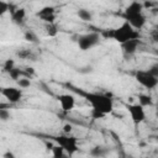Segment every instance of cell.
Listing matches in <instances>:
<instances>
[{
    "label": "cell",
    "instance_id": "7a4b0ae2",
    "mask_svg": "<svg viewBox=\"0 0 158 158\" xmlns=\"http://www.w3.org/2000/svg\"><path fill=\"white\" fill-rule=\"evenodd\" d=\"M104 36L105 37H110L112 40H115L116 42H118L120 44L127 42V41H131V40H139L141 38V35L138 31L133 30L130 23H127L126 21L116 27V28H112V30H109V31H105L104 32Z\"/></svg>",
    "mask_w": 158,
    "mask_h": 158
},
{
    "label": "cell",
    "instance_id": "30bf717a",
    "mask_svg": "<svg viewBox=\"0 0 158 158\" xmlns=\"http://www.w3.org/2000/svg\"><path fill=\"white\" fill-rule=\"evenodd\" d=\"M139 14H143V6H142V2H138V1H132L123 11V19L127 20L132 16H136V15H139Z\"/></svg>",
    "mask_w": 158,
    "mask_h": 158
},
{
    "label": "cell",
    "instance_id": "e0dca14e",
    "mask_svg": "<svg viewBox=\"0 0 158 158\" xmlns=\"http://www.w3.org/2000/svg\"><path fill=\"white\" fill-rule=\"evenodd\" d=\"M51 153H52V157L53 158H64V149L58 146V144H54L52 148H51Z\"/></svg>",
    "mask_w": 158,
    "mask_h": 158
},
{
    "label": "cell",
    "instance_id": "ba28073f",
    "mask_svg": "<svg viewBox=\"0 0 158 158\" xmlns=\"http://www.w3.org/2000/svg\"><path fill=\"white\" fill-rule=\"evenodd\" d=\"M58 102L60 105V109L63 112H70L75 106V98L72 94H60L57 96Z\"/></svg>",
    "mask_w": 158,
    "mask_h": 158
},
{
    "label": "cell",
    "instance_id": "8992f818",
    "mask_svg": "<svg viewBox=\"0 0 158 158\" xmlns=\"http://www.w3.org/2000/svg\"><path fill=\"white\" fill-rule=\"evenodd\" d=\"M126 107H127V111H128L130 117H131L133 123L138 125V123H141V122H143L146 120L144 107H142L139 104H130Z\"/></svg>",
    "mask_w": 158,
    "mask_h": 158
},
{
    "label": "cell",
    "instance_id": "5b68a950",
    "mask_svg": "<svg viewBox=\"0 0 158 158\" xmlns=\"http://www.w3.org/2000/svg\"><path fill=\"white\" fill-rule=\"evenodd\" d=\"M78 47L81 51H88L91 49L93 47L98 46L100 43V35L98 32H89L85 35H81L78 37Z\"/></svg>",
    "mask_w": 158,
    "mask_h": 158
},
{
    "label": "cell",
    "instance_id": "9a60e30c",
    "mask_svg": "<svg viewBox=\"0 0 158 158\" xmlns=\"http://www.w3.org/2000/svg\"><path fill=\"white\" fill-rule=\"evenodd\" d=\"M137 99H138V104H139L142 107L152 106V105H153V99H152V96L148 95V94H139Z\"/></svg>",
    "mask_w": 158,
    "mask_h": 158
},
{
    "label": "cell",
    "instance_id": "ac0fdd59",
    "mask_svg": "<svg viewBox=\"0 0 158 158\" xmlns=\"http://www.w3.org/2000/svg\"><path fill=\"white\" fill-rule=\"evenodd\" d=\"M46 32H47V35H48L49 37H54V36H57L58 30H57L56 23H47V25H46Z\"/></svg>",
    "mask_w": 158,
    "mask_h": 158
},
{
    "label": "cell",
    "instance_id": "d6986e66",
    "mask_svg": "<svg viewBox=\"0 0 158 158\" xmlns=\"http://www.w3.org/2000/svg\"><path fill=\"white\" fill-rule=\"evenodd\" d=\"M25 40L28 41V42H31V43H37V42H38L37 35H36L33 31H30V30L25 32Z\"/></svg>",
    "mask_w": 158,
    "mask_h": 158
},
{
    "label": "cell",
    "instance_id": "8fae6325",
    "mask_svg": "<svg viewBox=\"0 0 158 158\" xmlns=\"http://www.w3.org/2000/svg\"><path fill=\"white\" fill-rule=\"evenodd\" d=\"M126 22L130 23V26L133 30H136V31L139 32V30L146 25V16L143 14H139V15H136V16H132V17L127 19Z\"/></svg>",
    "mask_w": 158,
    "mask_h": 158
},
{
    "label": "cell",
    "instance_id": "3957f363",
    "mask_svg": "<svg viewBox=\"0 0 158 158\" xmlns=\"http://www.w3.org/2000/svg\"><path fill=\"white\" fill-rule=\"evenodd\" d=\"M52 138L69 156L74 154L78 151V141H77V137H74V136H70V135H59V136H54Z\"/></svg>",
    "mask_w": 158,
    "mask_h": 158
},
{
    "label": "cell",
    "instance_id": "6da1fadb",
    "mask_svg": "<svg viewBox=\"0 0 158 158\" xmlns=\"http://www.w3.org/2000/svg\"><path fill=\"white\" fill-rule=\"evenodd\" d=\"M79 94H81L84 96V99L91 105L93 110H96L101 114H104L105 116L107 114H110L114 110V101L110 96L101 94V93H88V91H78Z\"/></svg>",
    "mask_w": 158,
    "mask_h": 158
},
{
    "label": "cell",
    "instance_id": "484cf974",
    "mask_svg": "<svg viewBox=\"0 0 158 158\" xmlns=\"http://www.w3.org/2000/svg\"><path fill=\"white\" fill-rule=\"evenodd\" d=\"M72 131H73V126L70 123H65L63 126V135H70Z\"/></svg>",
    "mask_w": 158,
    "mask_h": 158
},
{
    "label": "cell",
    "instance_id": "7c38bea8",
    "mask_svg": "<svg viewBox=\"0 0 158 158\" xmlns=\"http://www.w3.org/2000/svg\"><path fill=\"white\" fill-rule=\"evenodd\" d=\"M11 21L17 26H22L26 22V10L23 7H17L11 14Z\"/></svg>",
    "mask_w": 158,
    "mask_h": 158
},
{
    "label": "cell",
    "instance_id": "2e32d148",
    "mask_svg": "<svg viewBox=\"0 0 158 158\" xmlns=\"http://www.w3.org/2000/svg\"><path fill=\"white\" fill-rule=\"evenodd\" d=\"M77 15H78V17H79L81 21H85V22L93 20V15H91V12H90L89 10H86V9H79L78 12H77Z\"/></svg>",
    "mask_w": 158,
    "mask_h": 158
},
{
    "label": "cell",
    "instance_id": "52a82bcc",
    "mask_svg": "<svg viewBox=\"0 0 158 158\" xmlns=\"http://www.w3.org/2000/svg\"><path fill=\"white\" fill-rule=\"evenodd\" d=\"M1 95L11 104H16L22 98V90L17 89L15 86H6L1 89Z\"/></svg>",
    "mask_w": 158,
    "mask_h": 158
},
{
    "label": "cell",
    "instance_id": "4fadbf2b",
    "mask_svg": "<svg viewBox=\"0 0 158 158\" xmlns=\"http://www.w3.org/2000/svg\"><path fill=\"white\" fill-rule=\"evenodd\" d=\"M139 40H131V41H127L125 43L121 44V48H122V52L123 54L126 56H132L133 53H136L137 51V47L139 46Z\"/></svg>",
    "mask_w": 158,
    "mask_h": 158
},
{
    "label": "cell",
    "instance_id": "603a6c76",
    "mask_svg": "<svg viewBox=\"0 0 158 158\" xmlns=\"http://www.w3.org/2000/svg\"><path fill=\"white\" fill-rule=\"evenodd\" d=\"M11 118V114L6 109H0V120L1 121H7Z\"/></svg>",
    "mask_w": 158,
    "mask_h": 158
},
{
    "label": "cell",
    "instance_id": "83f0119b",
    "mask_svg": "<svg viewBox=\"0 0 158 158\" xmlns=\"http://www.w3.org/2000/svg\"><path fill=\"white\" fill-rule=\"evenodd\" d=\"M2 158H16L15 153L11 152V151H6L4 154H2Z\"/></svg>",
    "mask_w": 158,
    "mask_h": 158
},
{
    "label": "cell",
    "instance_id": "44dd1931",
    "mask_svg": "<svg viewBox=\"0 0 158 158\" xmlns=\"http://www.w3.org/2000/svg\"><path fill=\"white\" fill-rule=\"evenodd\" d=\"M17 84H19V86H20L21 89H26V88H28V86L31 85V80H30V78L22 77V78H20V79L17 80Z\"/></svg>",
    "mask_w": 158,
    "mask_h": 158
},
{
    "label": "cell",
    "instance_id": "4316f807",
    "mask_svg": "<svg viewBox=\"0 0 158 158\" xmlns=\"http://www.w3.org/2000/svg\"><path fill=\"white\" fill-rule=\"evenodd\" d=\"M91 117L93 118H102V117H105V115L104 114H101V112H99V111H96V110H93L91 109Z\"/></svg>",
    "mask_w": 158,
    "mask_h": 158
},
{
    "label": "cell",
    "instance_id": "d4e9b609",
    "mask_svg": "<svg viewBox=\"0 0 158 158\" xmlns=\"http://www.w3.org/2000/svg\"><path fill=\"white\" fill-rule=\"evenodd\" d=\"M147 70H148L152 75H154V77H157V78H158V64H157V63H154L153 65H151Z\"/></svg>",
    "mask_w": 158,
    "mask_h": 158
},
{
    "label": "cell",
    "instance_id": "cb8c5ba5",
    "mask_svg": "<svg viewBox=\"0 0 158 158\" xmlns=\"http://www.w3.org/2000/svg\"><path fill=\"white\" fill-rule=\"evenodd\" d=\"M7 11H9V2L0 0V16L5 15Z\"/></svg>",
    "mask_w": 158,
    "mask_h": 158
},
{
    "label": "cell",
    "instance_id": "9c48e42d",
    "mask_svg": "<svg viewBox=\"0 0 158 158\" xmlns=\"http://www.w3.org/2000/svg\"><path fill=\"white\" fill-rule=\"evenodd\" d=\"M36 16L40 17L46 23H54L56 19V9L53 6H43L41 10L36 12Z\"/></svg>",
    "mask_w": 158,
    "mask_h": 158
},
{
    "label": "cell",
    "instance_id": "277c9868",
    "mask_svg": "<svg viewBox=\"0 0 158 158\" xmlns=\"http://www.w3.org/2000/svg\"><path fill=\"white\" fill-rule=\"evenodd\" d=\"M135 79L139 85L148 90H152L158 85V78L152 75L148 70H137L135 73Z\"/></svg>",
    "mask_w": 158,
    "mask_h": 158
},
{
    "label": "cell",
    "instance_id": "7402d4cb",
    "mask_svg": "<svg viewBox=\"0 0 158 158\" xmlns=\"http://www.w3.org/2000/svg\"><path fill=\"white\" fill-rule=\"evenodd\" d=\"M30 56H31V51L27 48H22L17 52V57H20L21 59H27V58H30Z\"/></svg>",
    "mask_w": 158,
    "mask_h": 158
},
{
    "label": "cell",
    "instance_id": "5bb4252c",
    "mask_svg": "<svg viewBox=\"0 0 158 158\" xmlns=\"http://www.w3.org/2000/svg\"><path fill=\"white\" fill-rule=\"evenodd\" d=\"M109 152H110V149L105 146H95L90 149V156H93L95 158H104L107 156Z\"/></svg>",
    "mask_w": 158,
    "mask_h": 158
},
{
    "label": "cell",
    "instance_id": "ffe728a7",
    "mask_svg": "<svg viewBox=\"0 0 158 158\" xmlns=\"http://www.w3.org/2000/svg\"><path fill=\"white\" fill-rule=\"evenodd\" d=\"M12 68H15V62H14V59H6V60L4 62L2 70H4V72H6V73H9Z\"/></svg>",
    "mask_w": 158,
    "mask_h": 158
}]
</instances>
